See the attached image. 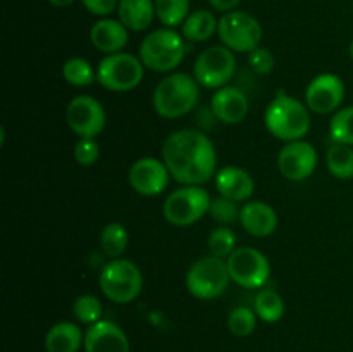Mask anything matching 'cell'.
Listing matches in <instances>:
<instances>
[{"mask_svg":"<svg viewBox=\"0 0 353 352\" xmlns=\"http://www.w3.org/2000/svg\"><path fill=\"white\" fill-rule=\"evenodd\" d=\"M162 161L169 175L183 185L200 186L216 176V147L203 131L192 128L178 130L165 138Z\"/></svg>","mask_w":353,"mask_h":352,"instance_id":"1","label":"cell"},{"mask_svg":"<svg viewBox=\"0 0 353 352\" xmlns=\"http://www.w3.org/2000/svg\"><path fill=\"white\" fill-rule=\"evenodd\" d=\"M200 99L199 81L186 72H172L165 76L154 92V109L165 119L186 116L195 109Z\"/></svg>","mask_w":353,"mask_h":352,"instance_id":"2","label":"cell"},{"mask_svg":"<svg viewBox=\"0 0 353 352\" xmlns=\"http://www.w3.org/2000/svg\"><path fill=\"white\" fill-rule=\"evenodd\" d=\"M264 121L269 133L286 144L303 140L310 130L309 109L299 99L283 92H279L268 106Z\"/></svg>","mask_w":353,"mask_h":352,"instance_id":"3","label":"cell"},{"mask_svg":"<svg viewBox=\"0 0 353 352\" xmlns=\"http://www.w3.org/2000/svg\"><path fill=\"white\" fill-rule=\"evenodd\" d=\"M186 54L185 40L171 28H161L143 38L140 59L145 68L155 72H169L178 68Z\"/></svg>","mask_w":353,"mask_h":352,"instance_id":"4","label":"cell"},{"mask_svg":"<svg viewBox=\"0 0 353 352\" xmlns=\"http://www.w3.org/2000/svg\"><path fill=\"white\" fill-rule=\"evenodd\" d=\"M230 282L228 262L212 254L196 259L186 273V289L200 300H212L223 295Z\"/></svg>","mask_w":353,"mask_h":352,"instance_id":"5","label":"cell"},{"mask_svg":"<svg viewBox=\"0 0 353 352\" xmlns=\"http://www.w3.org/2000/svg\"><path fill=\"white\" fill-rule=\"evenodd\" d=\"M100 289L114 304H130L143 289L140 268L130 259H112L100 273Z\"/></svg>","mask_w":353,"mask_h":352,"instance_id":"6","label":"cell"},{"mask_svg":"<svg viewBox=\"0 0 353 352\" xmlns=\"http://www.w3.org/2000/svg\"><path fill=\"white\" fill-rule=\"evenodd\" d=\"M143 62L128 52L109 54L97 68V81L110 92H130L143 79Z\"/></svg>","mask_w":353,"mask_h":352,"instance_id":"7","label":"cell"},{"mask_svg":"<svg viewBox=\"0 0 353 352\" xmlns=\"http://www.w3.org/2000/svg\"><path fill=\"white\" fill-rule=\"evenodd\" d=\"M212 199L202 186L185 185L165 197L162 214L174 226H190L209 213Z\"/></svg>","mask_w":353,"mask_h":352,"instance_id":"8","label":"cell"},{"mask_svg":"<svg viewBox=\"0 0 353 352\" xmlns=\"http://www.w3.org/2000/svg\"><path fill=\"white\" fill-rule=\"evenodd\" d=\"M217 35L224 47L230 50L250 54L252 50L261 47L262 26L252 14L243 10H231L221 16Z\"/></svg>","mask_w":353,"mask_h":352,"instance_id":"9","label":"cell"},{"mask_svg":"<svg viewBox=\"0 0 353 352\" xmlns=\"http://www.w3.org/2000/svg\"><path fill=\"white\" fill-rule=\"evenodd\" d=\"M236 69L233 50L224 45H214L200 52L193 66V76L205 88H223L231 81Z\"/></svg>","mask_w":353,"mask_h":352,"instance_id":"10","label":"cell"},{"mask_svg":"<svg viewBox=\"0 0 353 352\" xmlns=\"http://www.w3.org/2000/svg\"><path fill=\"white\" fill-rule=\"evenodd\" d=\"M226 262L231 280L243 289H261L269 282L271 264L259 248L236 247Z\"/></svg>","mask_w":353,"mask_h":352,"instance_id":"11","label":"cell"},{"mask_svg":"<svg viewBox=\"0 0 353 352\" xmlns=\"http://www.w3.org/2000/svg\"><path fill=\"white\" fill-rule=\"evenodd\" d=\"M65 121L79 138H95L105 128L107 116L99 100L90 95H79L68 104Z\"/></svg>","mask_w":353,"mask_h":352,"instance_id":"12","label":"cell"},{"mask_svg":"<svg viewBox=\"0 0 353 352\" xmlns=\"http://www.w3.org/2000/svg\"><path fill=\"white\" fill-rule=\"evenodd\" d=\"M278 168L286 179L292 182L307 179L317 168V150L305 140L288 141L279 150Z\"/></svg>","mask_w":353,"mask_h":352,"instance_id":"13","label":"cell"},{"mask_svg":"<svg viewBox=\"0 0 353 352\" xmlns=\"http://www.w3.org/2000/svg\"><path fill=\"white\" fill-rule=\"evenodd\" d=\"M345 83L333 72H323L309 83L305 90V102L317 114H330L343 104Z\"/></svg>","mask_w":353,"mask_h":352,"instance_id":"14","label":"cell"},{"mask_svg":"<svg viewBox=\"0 0 353 352\" xmlns=\"http://www.w3.org/2000/svg\"><path fill=\"white\" fill-rule=\"evenodd\" d=\"M169 169L164 161L155 157H141L130 169V185L134 192L145 197H155L165 190L169 183Z\"/></svg>","mask_w":353,"mask_h":352,"instance_id":"15","label":"cell"},{"mask_svg":"<svg viewBox=\"0 0 353 352\" xmlns=\"http://www.w3.org/2000/svg\"><path fill=\"white\" fill-rule=\"evenodd\" d=\"M85 352H130V340L119 324L100 320L85 331Z\"/></svg>","mask_w":353,"mask_h":352,"instance_id":"16","label":"cell"},{"mask_svg":"<svg viewBox=\"0 0 353 352\" xmlns=\"http://www.w3.org/2000/svg\"><path fill=\"white\" fill-rule=\"evenodd\" d=\"M214 116L224 124H238L247 117L248 99L236 86H223L216 90L210 100Z\"/></svg>","mask_w":353,"mask_h":352,"instance_id":"17","label":"cell"},{"mask_svg":"<svg viewBox=\"0 0 353 352\" xmlns=\"http://www.w3.org/2000/svg\"><path fill=\"white\" fill-rule=\"evenodd\" d=\"M240 223L248 235L264 238L278 228V213L268 202L252 200L240 209Z\"/></svg>","mask_w":353,"mask_h":352,"instance_id":"18","label":"cell"},{"mask_svg":"<svg viewBox=\"0 0 353 352\" xmlns=\"http://www.w3.org/2000/svg\"><path fill=\"white\" fill-rule=\"evenodd\" d=\"M216 188L221 197L233 200V202H245L254 195L255 183L250 173L238 166H226L216 173Z\"/></svg>","mask_w":353,"mask_h":352,"instance_id":"19","label":"cell"},{"mask_svg":"<svg viewBox=\"0 0 353 352\" xmlns=\"http://www.w3.org/2000/svg\"><path fill=\"white\" fill-rule=\"evenodd\" d=\"M90 41L103 54L121 52L128 43V28L117 19H100L90 30Z\"/></svg>","mask_w":353,"mask_h":352,"instance_id":"20","label":"cell"},{"mask_svg":"<svg viewBox=\"0 0 353 352\" xmlns=\"http://www.w3.org/2000/svg\"><path fill=\"white\" fill-rule=\"evenodd\" d=\"M85 344V333L79 324L71 321H59L52 324L45 335L47 352H78Z\"/></svg>","mask_w":353,"mask_h":352,"instance_id":"21","label":"cell"},{"mask_svg":"<svg viewBox=\"0 0 353 352\" xmlns=\"http://www.w3.org/2000/svg\"><path fill=\"white\" fill-rule=\"evenodd\" d=\"M119 21L131 31H143L155 17L154 0H119Z\"/></svg>","mask_w":353,"mask_h":352,"instance_id":"22","label":"cell"},{"mask_svg":"<svg viewBox=\"0 0 353 352\" xmlns=\"http://www.w3.org/2000/svg\"><path fill=\"white\" fill-rule=\"evenodd\" d=\"M217 24L219 21L209 10L199 9L190 12L185 23L181 24L183 38L190 41H207L214 37V33H217Z\"/></svg>","mask_w":353,"mask_h":352,"instance_id":"23","label":"cell"},{"mask_svg":"<svg viewBox=\"0 0 353 352\" xmlns=\"http://www.w3.org/2000/svg\"><path fill=\"white\" fill-rule=\"evenodd\" d=\"M326 166L336 179L353 178V148L350 145L334 144L326 152Z\"/></svg>","mask_w":353,"mask_h":352,"instance_id":"24","label":"cell"},{"mask_svg":"<svg viewBox=\"0 0 353 352\" xmlns=\"http://www.w3.org/2000/svg\"><path fill=\"white\" fill-rule=\"evenodd\" d=\"M100 247L110 259H119L128 247V230L124 224L112 221L100 231Z\"/></svg>","mask_w":353,"mask_h":352,"instance_id":"25","label":"cell"},{"mask_svg":"<svg viewBox=\"0 0 353 352\" xmlns=\"http://www.w3.org/2000/svg\"><path fill=\"white\" fill-rule=\"evenodd\" d=\"M254 311L265 323H278L285 314V300L274 290H261L254 300Z\"/></svg>","mask_w":353,"mask_h":352,"instance_id":"26","label":"cell"},{"mask_svg":"<svg viewBox=\"0 0 353 352\" xmlns=\"http://www.w3.org/2000/svg\"><path fill=\"white\" fill-rule=\"evenodd\" d=\"M155 16L165 28L179 26L190 16V0H154Z\"/></svg>","mask_w":353,"mask_h":352,"instance_id":"27","label":"cell"},{"mask_svg":"<svg viewBox=\"0 0 353 352\" xmlns=\"http://www.w3.org/2000/svg\"><path fill=\"white\" fill-rule=\"evenodd\" d=\"M62 78L72 86H88L97 79V71L86 59L71 57L62 66Z\"/></svg>","mask_w":353,"mask_h":352,"instance_id":"28","label":"cell"},{"mask_svg":"<svg viewBox=\"0 0 353 352\" xmlns=\"http://www.w3.org/2000/svg\"><path fill=\"white\" fill-rule=\"evenodd\" d=\"M102 302L99 300V297L92 295V293H83V295L76 297L74 304H72V314L76 320L88 326L102 320Z\"/></svg>","mask_w":353,"mask_h":352,"instance_id":"29","label":"cell"},{"mask_svg":"<svg viewBox=\"0 0 353 352\" xmlns=\"http://www.w3.org/2000/svg\"><path fill=\"white\" fill-rule=\"evenodd\" d=\"M331 140L353 147V106L343 107L333 116L330 124Z\"/></svg>","mask_w":353,"mask_h":352,"instance_id":"30","label":"cell"},{"mask_svg":"<svg viewBox=\"0 0 353 352\" xmlns=\"http://www.w3.org/2000/svg\"><path fill=\"white\" fill-rule=\"evenodd\" d=\"M255 326H257V314L252 311L250 307H234L228 317V328L234 337H248L254 333Z\"/></svg>","mask_w":353,"mask_h":352,"instance_id":"31","label":"cell"},{"mask_svg":"<svg viewBox=\"0 0 353 352\" xmlns=\"http://www.w3.org/2000/svg\"><path fill=\"white\" fill-rule=\"evenodd\" d=\"M207 245H209L210 254L216 257L228 259L234 252V245H236V237H234L233 230L226 226H219L216 230L210 231L209 238H207Z\"/></svg>","mask_w":353,"mask_h":352,"instance_id":"32","label":"cell"},{"mask_svg":"<svg viewBox=\"0 0 353 352\" xmlns=\"http://www.w3.org/2000/svg\"><path fill=\"white\" fill-rule=\"evenodd\" d=\"M209 214L216 223L221 224H231L236 219H240V209H238L236 202L221 195L217 199H212L209 207Z\"/></svg>","mask_w":353,"mask_h":352,"instance_id":"33","label":"cell"},{"mask_svg":"<svg viewBox=\"0 0 353 352\" xmlns=\"http://www.w3.org/2000/svg\"><path fill=\"white\" fill-rule=\"evenodd\" d=\"M100 155V147L95 138H79L74 145V159L81 166L95 164Z\"/></svg>","mask_w":353,"mask_h":352,"instance_id":"34","label":"cell"},{"mask_svg":"<svg viewBox=\"0 0 353 352\" xmlns=\"http://www.w3.org/2000/svg\"><path fill=\"white\" fill-rule=\"evenodd\" d=\"M248 64H250V68L254 69L257 75L264 76L269 75V72L274 69L276 59L269 48L257 47L255 50H252L250 54H248Z\"/></svg>","mask_w":353,"mask_h":352,"instance_id":"35","label":"cell"},{"mask_svg":"<svg viewBox=\"0 0 353 352\" xmlns=\"http://www.w3.org/2000/svg\"><path fill=\"white\" fill-rule=\"evenodd\" d=\"M83 6L95 16H109L112 10L117 9L119 0H83Z\"/></svg>","mask_w":353,"mask_h":352,"instance_id":"36","label":"cell"},{"mask_svg":"<svg viewBox=\"0 0 353 352\" xmlns=\"http://www.w3.org/2000/svg\"><path fill=\"white\" fill-rule=\"evenodd\" d=\"M210 6L214 7L216 10H221V12H231L241 0H209Z\"/></svg>","mask_w":353,"mask_h":352,"instance_id":"37","label":"cell"},{"mask_svg":"<svg viewBox=\"0 0 353 352\" xmlns=\"http://www.w3.org/2000/svg\"><path fill=\"white\" fill-rule=\"evenodd\" d=\"M48 2H50L54 7H68L71 6L74 0H48Z\"/></svg>","mask_w":353,"mask_h":352,"instance_id":"38","label":"cell"},{"mask_svg":"<svg viewBox=\"0 0 353 352\" xmlns=\"http://www.w3.org/2000/svg\"><path fill=\"white\" fill-rule=\"evenodd\" d=\"M348 50H350V57L353 59V40L350 41V48H348Z\"/></svg>","mask_w":353,"mask_h":352,"instance_id":"39","label":"cell"}]
</instances>
